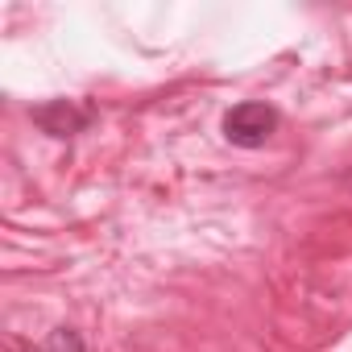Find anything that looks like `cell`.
<instances>
[{
    "instance_id": "cell-2",
    "label": "cell",
    "mask_w": 352,
    "mask_h": 352,
    "mask_svg": "<svg viewBox=\"0 0 352 352\" xmlns=\"http://www.w3.org/2000/svg\"><path fill=\"white\" fill-rule=\"evenodd\" d=\"M34 120H38L46 133H54V137H71V133H79V129L87 124V112H79V108L67 104V100H54V104L38 108Z\"/></svg>"
},
{
    "instance_id": "cell-1",
    "label": "cell",
    "mask_w": 352,
    "mask_h": 352,
    "mask_svg": "<svg viewBox=\"0 0 352 352\" xmlns=\"http://www.w3.org/2000/svg\"><path fill=\"white\" fill-rule=\"evenodd\" d=\"M278 129V112L261 100H245L224 116V137L241 149H261Z\"/></svg>"
},
{
    "instance_id": "cell-3",
    "label": "cell",
    "mask_w": 352,
    "mask_h": 352,
    "mask_svg": "<svg viewBox=\"0 0 352 352\" xmlns=\"http://www.w3.org/2000/svg\"><path fill=\"white\" fill-rule=\"evenodd\" d=\"M42 352H83V340L71 331V327H58L50 340H46V348Z\"/></svg>"
}]
</instances>
